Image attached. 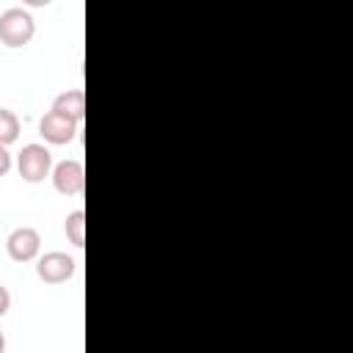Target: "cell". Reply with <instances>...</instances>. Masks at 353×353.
Returning a JSON list of instances; mask_svg holds the SVG:
<instances>
[{
  "instance_id": "obj_1",
  "label": "cell",
  "mask_w": 353,
  "mask_h": 353,
  "mask_svg": "<svg viewBox=\"0 0 353 353\" xmlns=\"http://www.w3.org/2000/svg\"><path fill=\"white\" fill-rule=\"evenodd\" d=\"M33 36H36V19L30 17L28 8L14 6L0 14V44L17 50V47H25Z\"/></svg>"
},
{
  "instance_id": "obj_2",
  "label": "cell",
  "mask_w": 353,
  "mask_h": 353,
  "mask_svg": "<svg viewBox=\"0 0 353 353\" xmlns=\"http://www.w3.org/2000/svg\"><path fill=\"white\" fill-rule=\"evenodd\" d=\"M17 171L25 182L30 185H39L50 176L52 171V154L44 143H25L17 154Z\"/></svg>"
},
{
  "instance_id": "obj_3",
  "label": "cell",
  "mask_w": 353,
  "mask_h": 353,
  "mask_svg": "<svg viewBox=\"0 0 353 353\" xmlns=\"http://www.w3.org/2000/svg\"><path fill=\"white\" fill-rule=\"evenodd\" d=\"M74 270H77V262L63 251H47L36 259V276L44 284H63L74 276Z\"/></svg>"
},
{
  "instance_id": "obj_4",
  "label": "cell",
  "mask_w": 353,
  "mask_h": 353,
  "mask_svg": "<svg viewBox=\"0 0 353 353\" xmlns=\"http://www.w3.org/2000/svg\"><path fill=\"white\" fill-rule=\"evenodd\" d=\"M52 188L63 196H80L85 188V168L80 160H61L50 171Z\"/></svg>"
},
{
  "instance_id": "obj_5",
  "label": "cell",
  "mask_w": 353,
  "mask_h": 353,
  "mask_svg": "<svg viewBox=\"0 0 353 353\" xmlns=\"http://www.w3.org/2000/svg\"><path fill=\"white\" fill-rule=\"evenodd\" d=\"M77 130H80L77 121L66 119L63 113H58V110H52V108L39 119V132H41V138H44L47 143H52V146H63V143L74 141Z\"/></svg>"
},
{
  "instance_id": "obj_6",
  "label": "cell",
  "mask_w": 353,
  "mask_h": 353,
  "mask_svg": "<svg viewBox=\"0 0 353 353\" xmlns=\"http://www.w3.org/2000/svg\"><path fill=\"white\" fill-rule=\"evenodd\" d=\"M6 251L14 262H33L41 251V234L33 226H17L6 237Z\"/></svg>"
},
{
  "instance_id": "obj_7",
  "label": "cell",
  "mask_w": 353,
  "mask_h": 353,
  "mask_svg": "<svg viewBox=\"0 0 353 353\" xmlns=\"http://www.w3.org/2000/svg\"><path fill=\"white\" fill-rule=\"evenodd\" d=\"M52 110H58V113H63L66 119H72V121H83V116H85V94L80 91V88H66V91H61L55 99H52Z\"/></svg>"
},
{
  "instance_id": "obj_8",
  "label": "cell",
  "mask_w": 353,
  "mask_h": 353,
  "mask_svg": "<svg viewBox=\"0 0 353 353\" xmlns=\"http://www.w3.org/2000/svg\"><path fill=\"white\" fill-rule=\"evenodd\" d=\"M63 232H66V240L74 245V248H83L85 245V212L83 210H72L63 221Z\"/></svg>"
},
{
  "instance_id": "obj_9",
  "label": "cell",
  "mask_w": 353,
  "mask_h": 353,
  "mask_svg": "<svg viewBox=\"0 0 353 353\" xmlns=\"http://www.w3.org/2000/svg\"><path fill=\"white\" fill-rule=\"evenodd\" d=\"M19 116L8 108H0V146H11L17 138H19Z\"/></svg>"
},
{
  "instance_id": "obj_10",
  "label": "cell",
  "mask_w": 353,
  "mask_h": 353,
  "mask_svg": "<svg viewBox=\"0 0 353 353\" xmlns=\"http://www.w3.org/2000/svg\"><path fill=\"white\" fill-rule=\"evenodd\" d=\"M11 171V152L8 146H0V176H6Z\"/></svg>"
},
{
  "instance_id": "obj_11",
  "label": "cell",
  "mask_w": 353,
  "mask_h": 353,
  "mask_svg": "<svg viewBox=\"0 0 353 353\" xmlns=\"http://www.w3.org/2000/svg\"><path fill=\"white\" fill-rule=\"evenodd\" d=\"M8 309H11V292H8V287L0 284V317H3Z\"/></svg>"
},
{
  "instance_id": "obj_12",
  "label": "cell",
  "mask_w": 353,
  "mask_h": 353,
  "mask_svg": "<svg viewBox=\"0 0 353 353\" xmlns=\"http://www.w3.org/2000/svg\"><path fill=\"white\" fill-rule=\"evenodd\" d=\"M28 8H44V6H50L52 0H22Z\"/></svg>"
},
{
  "instance_id": "obj_13",
  "label": "cell",
  "mask_w": 353,
  "mask_h": 353,
  "mask_svg": "<svg viewBox=\"0 0 353 353\" xmlns=\"http://www.w3.org/2000/svg\"><path fill=\"white\" fill-rule=\"evenodd\" d=\"M6 350V336H3V331H0V353Z\"/></svg>"
}]
</instances>
